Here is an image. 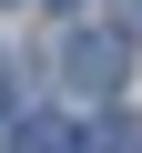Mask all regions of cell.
<instances>
[{"label": "cell", "mask_w": 142, "mask_h": 153, "mask_svg": "<svg viewBox=\"0 0 142 153\" xmlns=\"http://www.w3.org/2000/svg\"><path fill=\"white\" fill-rule=\"evenodd\" d=\"M122 31H71L61 41V71H71V92H122Z\"/></svg>", "instance_id": "obj_1"}, {"label": "cell", "mask_w": 142, "mask_h": 153, "mask_svg": "<svg viewBox=\"0 0 142 153\" xmlns=\"http://www.w3.org/2000/svg\"><path fill=\"white\" fill-rule=\"evenodd\" d=\"M20 153H81V133H71L61 112H31L20 123Z\"/></svg>", "instance_id": "obj_2"}, {"label": "cell", "mask_w": 142, "mask_h": 153, "mask_svg": "<svg viewBox=\"0 0 142 153\" xmlns=\"http://www.w3.org/2000/svg\"><path fill=\"white\" fill-rule=\"evenodd\" d=\"M132 31H142V10H132Z\"/></svg>", "instance_id": "obj_3"}]
</instances>
